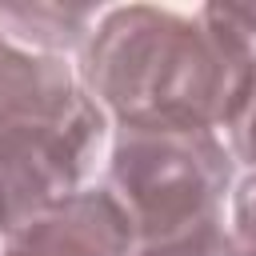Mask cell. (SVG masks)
Listing matches in <instances>:
<instances>
[{
    "label": "cell",
    "instance_id": "3957f363",
    "mask_svg": "<svg viewBox=\"0 0 256 256\" xmlns=\"http://www.w3.org/2000/svg\"><path fill=\"white\" fill-rule=\"evenodd\" d=\"M104 124V108L84 92L64 112L0 128V236L80 192Z\"/></svg>",
    "mask_w": 256,
    "mask_h": 256
},
{
    "label": "cell",
    "instance_id": "7a4b0ae2",
    "mask_svg": "<svg viewBox=\"0 0 256 256\" xmlns=\"http://www.w3.org/2000/svg\"><path fill=\"white\" fill-rule=\"evenodd\" d=\"M104 188L128 220V256H228L232 152L216 132L116 128Z\"/></svg>",
    "mask_w": 256,
    "mask_h": 256
},
{
    "label": "cell",
    "instance_id": "6da1fadb",
    "mask_svg": "<svg viewBox=\"0 0 256 256\" xmlns=\"http://www.w3.org/2000/svg\"><path fill=\"white\" fill-rule=\"evenodd\" d=\"M252 56L208 12L180 16L152 4L100 12L80 48V84L116 128H228Z\"/></svg>",
    "mask_w": 256,
    "mask_h": 256
},
{
    "label": "cell",
    "instance_id": "ba28073f",
    "mask_svg": "<svg viewBox=\"0 0 256 256\" xmlns=\"http://www.w3.org/2000/svg\"><path fill=\"white\" fill-rule=\"evenodd\" d=\"M228 140H232V160H240L256 172V64H252L248 84H244L236 112L228 120Z\"/></svg>",
    "mask_w": 256,
    "mask_h": 256
},
{
    "label": "cell",
    "instance_id": "277c9868",
    "mask_svg": "<svg viewBox=\"0 0 256 256\" xmlns=\"http://www.w3.org/2000/svg\"><path fill=\"white\" fill-rule=\"evenodd\" d=\"M128 220L108 188H80L32 224L16 228L4 256H128Z\"/></svg>",
    "mask_w": 256,
    "mask_h": 256
},
{
    "label": "cell",
    "instance_id": "52a82bcc",
    "mask_svg": "<svg viewBox=\"0 0 256 256\" xmlns=\"http://www.w3.org/2000/svg\"><path fill=\"white\" fill-rule=\"evenodd\" d=\"M228 256H256V172H248L232 192Z\"/></svg>",
    "mask_w": 256,
    "mask_h": 256
},
{
    "label": "cell",
    "instance_id": "5b68a950",
    "mask_svg": "<svg viewBox=\"0 0 256 256\" xmlns=\"http://www.w3.org/2000/svg\"><path fill=\"white\" fill-rule=\"evenodd\" d=\"M88 88L64 64V56L32 52L0 32V128L72 108Z\"/></svg>",
    "mask_w": 256,
    "mask_h": 256
},
{
    "label": "cell",
    "instance_id": "8992f818",
    "mask_svg": "<svg viewBox=\"0 0 256 256\" xmlns=\"http://www.w3.org/2000/svg\"><path fill=\"white\" fill-rule=\"evenodd\" d=\"M96 20L100 16L92 4H0V32L48 56L84 48Z\"/></svg>",
    "mask_w": 256,
    "mask_h": 256
},
{
    "label": "cell",
    "instance_id": "9c48e42d",
    "mask_svg": "<svg viewBox=\"0 0 256 256\" xmlns=\"http://www.w3.org/2000/svg\"><path fill=\"white\" fill-rule=\"evenodd\" d=\"M208 12L240 40V48L256 64V4H208Z\"/></svg>",
    "mask_w": 256,
    "mask_h": 256
}]
</instances>
